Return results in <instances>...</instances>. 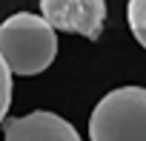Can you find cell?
Segmentation results:
<instances>
[{
	"label": "cell",
	"instance_id": "8992f818",
	"mask_svg": "<svg viewBox=\"0 0 146 141\" xmlns=\"http://www.w3.org/2000/svg\"><path fill=\"white\" fill-rule=\"evenodd\" d=\"M12 69L6 66V60L0 58V124H3L9 107H12Z\"/></svg>",
	"mask_w": 146,
	"mask_h": 141
},
{
	"label": "cell",
	"instance_id": "277c9868",
	"mask_svg": "<svg viewBox=\"0 0 146 141\" xmlns=\"http://www.w3.org/2000/svg\"><path fill=\"white\" fill-rule=\"evenodd\" d=\"M3 141H80V135L66 118L35 109L23 118H9L3 124Z\"/></svg>",
	"mask_w": 146,
	"mask_h": 141
},
{
	"label": "cell",
	"instance_id": "7a4b0ae2",
	"mask_svg": "<svg viewBox=\"0 0 146 141\" xmlns=\"http://www.w3.org/2000/svg\"><path fill=\"white\" fill-rule=\"evenodd\" d=\"M92 141H146V89L117 87L98 101L89 118Z\"/></svg>",
	"mask_w": 146,
	"mask_h": 141
},
{
	"label": "cell",
	"instance_id": "6da1fadb",
	"mask_svg": "<svg viewBox=\"0 0 146 141\" xmlns=\"http://www.w3.org/2000/svg\"><path fill=\"white\" fill-rule=\"evenodd\" d=\"M0 58L15 75H37L57 58V35L43 15L17 12L0 23Z\"/></svg>",
	"mask_w": 146,
	"mask_h": 141
},
{
	"label": "cell",
	"instance_id": "5b68a950",
	"mask_svg": "<svg viewBox=\"0 0 146 141\" xmlns=\"http://www.w3.org/2000/svg\"><path fill=\"white\" fill-rule=\"evenodd\" d=\"M126 17H129V29H132L135 40L146 49V0H129Z\"/></svg>",
	"mask_w": 146,
	"mask_h": 141
},
{
	"label": "cell",
	"instance_id": "3957f363",
	"mask_svg": "<svg viewBox=\"0 0 146 141\" xmlns=\"http://www.w3.org/2000/svg\"><path fill=\"white\" fill-rule=\"evenodd\" d=\"M40 12L52 29L98 40L106 23L103 0H40Z\"/></svg>",
	"mask_w": 146,
	"mask_h": 141
}]
</instances>
